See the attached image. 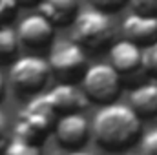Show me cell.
<instances>
[{"label":"cell","instance_id":"cell-1","mask_svg":"<svg viewBox=\"0 0 157 155\" xmlns=\"http://www.w3.org/2000/svg\"><path fill=\"white\" fill-rule=\"evenodd\" d=\"M97 144L108 152H119L133 144L141 135V117L128 104H104L90 126Z\"/></svg>","mask_w":157,"mask_h":155},{"label":"cell","instance_id":"cell-2","mask_svg":"<svg viewBox=\"0 0 157 155\" xmlns=\"http://www.w3.org/2000/svg\"><path fill=\"white\" fill-rule=\"evenodd\" d=\"M57 117L59 115L53 112L46 95H37L17 117L15 137L40 144V141L46 139V135L53 130Z\"/></svg>","mask_w":157,"mask_h":155},{"label":"cell","instance_id":"cell-3","mask_svg":"<svg viewBox=\"0 0 157 155\" xmlns=\"http://www.w3.org/2000/svg\"><path fill=\"white\" fill-rule=\"evenodd\" d=\"M113 22L106 11L97 7L77 13L73 20V40L84 49H101L113 39Z\"/></svg>","mask_w":157,"mask_h":155},{"label":"cell","instance_id":"cell-4","mask_svg":"<svg viewBox=\"0 0 157 155\" xmlns=\"http://www.w3.org/2000/svg\"><path fill=\"white\" fill-rule=\"evenodd\" d=\"M84 97L97 104H110L115 100L121 91V75L104 62L93 64L82 71V86Z\"/></svg>","mask_w":157,"mask_h":155},{"label":"cell","instance_id":"cell-5","mask_svg":"<svg viewBox=\"0 0 157 155\" xmlns=\"http://www.w3.org/2000/svg\"><path fill=\"white\" fill-rule=\"evenodd\" d=\"M49 64L39 55H26L17 59L9 68V82L22 95L39 93L49 78Z\"/></svg>","mask_w":157,"mask_h":155},{"label":"cell","instance_id":"cell-6","mask_svg":"<svg viewBox=\"0 0 157 155\" xmlns=\"http://www.w3.org/2000/svg\"><path fill=\"white\" fill-rule=\"evenodd\" d=\"M49 70L57 77L64 78V82L73 80L86 70V53L84 47L78 46L75 40L60 42L51 49L49 55Z\"/></svg>","mask_w":157,"mask_h":155},{"label":"cell","instance_id":"cell-7","mask_svg":"<svg viewBox=\"0 0 157 155\" xmlns=\"http://www.w3.org/2000/svg\"><path fill=\"white\" fill-rule=\"evenodd\" d=\"M53 131L60 146L68 150H78L88 141L91 128L88 119L80 112H71V113H62L55 119Z\"/></svg>","mask_w":157,"mask_h":155},{"label":"cell","instance_id":"cell-8","mask_svg":"<svg viewBox=\"0 0 157 155\" xmlns=\"http://www.w3.org/2000/svg\"><path fill=\"white\" fill-rule=\"evenodd\" d=\"M55 33V26L42 15V13H31L24 17L18 24L17 37L28 47H44L48 46Z\"/></svg>","mask_w":157,"mask_h":155},{"label":"cell","instance_id":"cell-9","mask_svg":"<svg viewBox=\"0 0 157 155\" xmlns=\"http://www.w3.org/2000/svg\"><path fill=\"white\" fill-rule=\"evenodd\" d=\"M122 37L139 47L148 46L157 40V17L143 15V13H132L122 22Z\"/></svg>","mask_w":157,"mask_h":155},{"label":"cell","instance_id":"cell-10","mask_svg":"<svg viewBox=\"0 0 157 155\" xmlns=\"http://www.w3.org/2000/svg\"><path fill=\"white\" fill-rule=\"evenodd\" d=\"M46 99L57 115L71 113V112H82L88 106V99L84 97L82 89H78L77 86L68 84V82H62V84L51 88L46 93Z\"/></svg>","mask_w":157,"mask_h":155},{"label":"cell","instance_id":"cell-11","mask_svg":"<svg viewBox=\"0 0 157 155\" xmlns=\"http://www.w3.org/2000/svg\"><path fill=\"white\" fill-rule=\"evenodd\" d=\"M141 57H143V47L126 39L113 42L110 47V66L119 75H128L137 71L141 68Z\"/></svg>","mask_w":157,"mask_h":155},{"label":"cell","instance_id":"cell-12","mask_svg":"<svg viewBox=\"0 0 157 155\" xmlns=\"http://www.w3.org/2000/svg\"><path fill=\"white\" fill-rule=\"evenodd\" d=\"M40 11L53 26H66L75 20L78 13V0H40Z\"/></svg>","mask_w":157,"mask_h":155},{"label":"cell","instance_id":"cell-13","mask_svg":"<svg viewBox=\"0 0 157 155\" xmlns=\"http://www.w3.org/2000/svg\"><path fill=\"white\" fill-rule=\"evenodd\" d=\"M139 117H155L157 115V84H143L137 86L130 93L128 104Z\"/></svg>","mask_w":157,"mask_h":155},{"label":"cell","instance_id":"cell-14","mask_svg":"<svg viewBox=\"0 0 157 155\" xmlns=\"http://www.w3.org/2000/svg\"><path fill=\"white\" fill-rule=\"evenodd\" d=\"M18 37L17 31L11 29L9 26H2L0 24V60H9L17 49H18Z\"/></svg>","mask_w":157,"mask_h":155},{"label":"cell","instance_id":"cell-15","mask_svg":"<svg viewBox=\"0 0 157 155\" xmlns=\"http://www.w3.org/2000/svg\"><path fill=\"white\" fill-rule=\"evenodd\" d=\"M4 155H42V150L37 142H29L15 137L13 141L4 144Z\"/></svg>","mask_w":157,"mask_h":155},{"label":"cell","instance_id":"cell-16","mask_svg":"<svg viewBox=\"0 0 157 155\" xmlns=\"http://www.w3.org/2000/svg\"><path fill=\"white\" fill-rule=\"evenodd\" d=\"M141 68L152 75V77H157V40L144 46L143 49V57H141Z\"/></svg>","mask_w":157,"mask_h":155},{"label":"cell","instance_id":"cell-17","mask_svg":"<svg viewBox=\"0 0 157 155\" xmlns=\"http://www.w3.org/2000/svg\"><path fill=\"white\" fill-rule=\"evenodd\" d=\"M141 153L143 155H157V128L150 130L141 139Z\"/></svg>","mask_w":157,"mask_h":155},{"label":"cell","instance_id":"cell-18","mask_svg":"<svg viewBox=\"0 0 157 155\" xmlns=\"http://www.w3.org/2000/svg\"><path fill=\"white\" fill-rule=\"evenodd\" d=\"M128 4L133 7V13L157 17V0H128Z\"/></svg>","mask_w":157,"mask_h":155},{"label":"cell","instance_id":"cell-19","mask_svg":"<svg viewBox=\"0 0 157 155\" xmlns=\"http://www.w3.org/2000/svg\"><path fill=\"white\" fill-rule=\"evenodd\" d=\"M91 2V6L93 7H97V9H101V11H115L119 7H122L128 0H90Z\"/></svg>","mask_w":157,"mask_h":155},{"label":"cell","instance_id":"cell-20","mask_svg":"<svg viewBox=\"0 0 157 155\" xmlns=\"http://www.w3.org/2000/svg\"><path fill=\"white\" fill-rule=\"evenodd\" d=\"M15 0H0V24H4L15 11Z\"/></svg>","mask_w":157,"mask_h":155},{"label":"cell","instance_id":"cell-21","mask_svg":"<svg viewBox=\"0 0 157 155\" xmlns=\"http://www.w3.org/2000/svg\"><path fill=\"white\" fill-rule=\"evenodd\" d=\"M6 133H7V120L0 113V146L6 144Z\"/></svg>","mask_w":157,"mask_h":155},{"label":"cell","instance_id":"cell-22","mask_svg":"<svg viewBox=\"0 0 157 155\" xmlns=\"http://www.w3.org/2000/svg\"><path fill=\"white\" fill-rule=\"evenodd\" d=\"M40 0H15V4L17 6H35V4H39Z\"/></svg>","mask_w":157,"mask_h":155},{"label":"cell","instance_id":"cell-23","mask_svg":"<svg viewBox=\"0 0 157 155\" xmlns=\"http://www.w3.org/2000/svg\"><path fill=\"white\" fill-rule=\"evenodd\" d=\"M4 88H6V82H4L2 73H0V99H2V95H4Z\"/></svg>","mask_w":157,"mask_h":155},{"label":"cell","instance_id":"cell-24","mask_svg":"<svg viewBox=\"0 0 157 155\" xmlns=\"http://www.w3.org/2000/svg\"><path fill=\"white\" fill-rule=\"evenodd\" d=\"M66 155H91V153H88V152H80V150H71L70 153H66Z\"/></svg>","mask_w":157,"mask_h":155},{"label":"cell","instance_id":"cell-25","mask_svg":"<svg viewBox=\"0 0 157 155\" xmlns=\"http://www.w3.org/2000/svg\"><path fill=\"white\" fill-rule=\"evenodd\" d=\"M128 155H143V153H128Z\"/></svg>","mask_w":157,"mask_h":155}]
</instances>
